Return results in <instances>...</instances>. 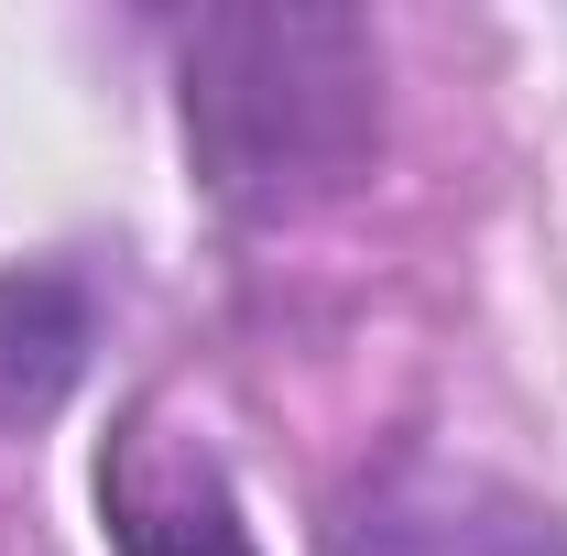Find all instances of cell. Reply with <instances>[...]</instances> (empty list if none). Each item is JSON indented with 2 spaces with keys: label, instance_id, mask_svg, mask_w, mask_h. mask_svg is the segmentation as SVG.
I'll return each mask as SVG.
<instances>
[{
  "label": "cell",
  "instance_id": "1",
  "mask_svg": "<svg viewBox=\"0 0 567 556\" xmlns=\"http://www.w3.org/2000/svg\"><path fill=\"white\" fill-rule=\"evenodd\" d=\"M382 132V55L350 11H218L186 44V142L218 208L284 218L339 197Z\"/></svg>",
  "mask_w": 567,
  "mask_h": 556
},
{
  "label": "cell",
  "instance_id": "2",
  "mask_svg": "<svg viewBox=\"0 0 567 556\" xmlns=\"http://www.w3.org/2000/svg\"><path fill=\"white\" fill-rule=\"evenodd\" d=\"M317 556H567V513L481 459L393 447L317 513Z\"/></svg>",
  "mask_w": 567,
  "mask_h": 556
},
{
  "label": "cell",
  "instance_id": "3",
  "mask_svg": "<svg viewBox=\"0 0 567 556\" xmlns=\"http://www.w3.org/2000/svg\"><path fill=\"white\" fill-rule=\"evenodd\" d=\"M99 535L110 556H262L229 459L164 393H132L99 436Z\"/></svg>",
  "mask_w": 567,
  "mask_h": 556
},
{
  "label": "cell",
  "instance_id": "4",
  "mask_svg": "<svg viewBox=\"0 0 567 556\" xmlns=\"http://www.w3.org/2000/svg\"><path fill=\"white\" fill-rule=\"evenodd\" d=\"M87 349H99V317H87L76 274H55V262L0 274V436L55 415L87 382Z\"/></svg>",
  "mask_w": 567,
  "mask_h": 556
}]
</instances>
